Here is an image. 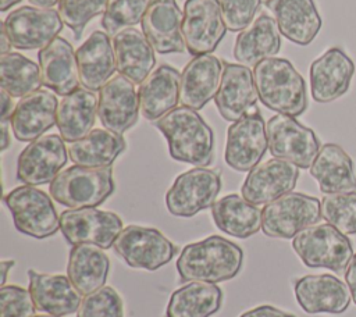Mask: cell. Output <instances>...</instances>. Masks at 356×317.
Segmentation results:
<instances>
[{
	"label": "cell",
	"mask_w": 356,
	"mask_h": 317,
	"mask_svg": "<svg viewBox=\"0 0 356 317\" xmlns=\"http://www.w3.org/2000/svg\"><path fill=\"white\" fill-rule=\"evenodd\" d=\"M243 263L242 249L220 235L207 236L185 245L177 260V271L182 282H222L234 278Z\"/></svg>",
	"instance_id": "1"
},
{
	"label": "cell",
	"mask_w": 356,
	"mask_h": 317,
	"mask_svg": "<svg viewBox=\"0 0 356 317\" xmlns=\"http://www.w3.org/2000/svg\"><path fill=\"white\" fill-rule=\"evenodd\" d=\"M156 128L168 143L174 160L206 167L213 160L214 133L200 114L189 107H175L157 121Z\"/></svg>",
	"instance_id": "2"
},
{
	"label": "cell",
	"mask_w": 356,
	"mask_h": 317,
	"mask_svg": "<svg viewBox=\"0 0 356 317\" xmlns=\"http://www.w3.org/2000/svg\"><path fill=\"white\" fill-rule=\"evenodd\" d=\"M253 79L259 100L278 114L298 117L307 108L303 76L291 61L270 57L254 65Z\"/></svg>",
	"instance_id": "3"
},
{
	"label": "cell",
	"mask_w": 356,
	"mask_h": 317,
	"mask_svg": "<svg viewBox=\"0 0 356 317\" xmlns=\"http://www.w3.org/2000/svg\"><path fill=\"white\" fill-rule=\"evenodd\" d=\"M49 192L57 203L70 209L96 207L114 192L113 168L71 165L50 182Z\"/></svg>",
	"instance_id": "4"
},
{
	"label": "cell",
	"mask_w": 356,
	"mask_h": 317,
	"mask_svg": "<svg viewBox=\"0 0 356 317\" xmlns=\"http://www.w3.org/2000/svg\"><path fill=\"white\" fill-rule=\"evenodd\" d=\"M292 247L305 266L323 267L334 273H345L353 257L348 236L328 222L310 225L298 232L292 239Z\"/></svg>",
	"instance_id": "5"
},
{
	"label": "cell",
	"mask_w": 356,
	"mask_h": 317,
	"mask_svg": "<svg viewBox=\"0 0 356 317\" xmlns=\"http://www.w3.org/2000/svg\"><path fill=\"white\" fill-rule=\"evenodd\" d=\"M321 202L299 192H289L261 210V231L270 238L291 239L321 220Z\"/></svg>",
	"instance_id": "6"
},
{
	"label": "cell",
	"mask_w": 356,
	"mask_h": 317,
	"mask_svg": "<svg viewBox=\"0 0 356 317\" xmlns=\"http://www.w3.org/2000/svg\"><path fill=\"white\" fill-rule=\"evenodd\" d=\"M15 228L32 238L44 239L60 229V217L50 196L33 185H21L4 196Z\"/></svg>",
	"instance_id": "7"
},
{
	"label": "cell",
	"mask_w": 356,
	"mask_h": 317,
	"mask_svg": "<svg viewBox=\"0 0 356 317\" xmlns=\"http://www.w3.org/2000/svg\"><path fill=\"white\" fill-rule=\"evenodd\" d=\"M220 189L221 177L218 171L195 167L179 174L167 190V210L177 217H193L216 203Z\"/></svg>",
	"instance_id": "8"
},
{
	"label": "cell",
	"mask_w": 356,
	"mask_h": 317,
	"mask_svg": "<svg viewBox=\"0 0 356 317\" xmlns=\"http://www.w3.org/2000/svg\"><path fill=\"white\" fill-rule=\"evenodd\" d=\"M114 250L129 267L154 271L172 260L177 246L156 228L128 225L117 236Z\"/></svg>",
	"instance_id": "9"
},
{
	"label": "cell",
	"mask_w": 356,
	"mask_h": 317,
	"mask_svg": "<svg viewBox=\"0 0 356 317\" xmlns=\"http://www.w3.org/2000/svg\"><path fill=\"white\" fill-rule=\"evenodd\" d=\"M266 129L273 157L291 161L299 168L312 167L321 147L313 129L285 114L273 115L267 121Z\"/></svg>",
	"instance_id": "10"
},
{
	"label": "cell",
	"mask_w": 356,
	"mask_h": 317,
	"mask_svg": "<svg viewBox=\"0 0 356 317\" xmlns=\"http://www.w3.org/2000/svg\"><path fill=\"white\" fill-rule=\"evenodd\" d=\"M124 229L118 214L96 207L64 210L60 214V231L70 245L90 243L102 249L114 246Z\"/></svg>",
	"instance_id": "11"
},
{
	"label": "cell",
	"mask_w": 356,
	"mask_h": 317,
	"mask_svg": "<svg viewBox=\"0 0 356 317\" xmlns=\"http://www.w3.org/2000/svg\"><path fill=\"white\" fill-rule=\"evenodd\" d=\"M63 21L58 11L22 6L13 10L1 26L6 29L13 47L22 50L43 49L61 32Z\"/></svg>",
	"instance_id": "12"
},
{
	"label": "cell",
	"mask_w": 356,
	"mask_h": 317,
	"mask_svg": "<svg viewBox=\"0 0 356 317\" xmlns=\"http://www.w3.org/2000/svg\"><path fill=\"white\" fill-rule=\"evenodd\" d=\"M225 22L218 0H186L182 33L189 54L200 56L217 49L225 36Z\"/></svg>",
	"instance_id": "13"
},
{
	"label": "cell",
	"mask_w": 356,
	"mask_h": 317,
	"mask_svg": "<svg viewBox=\"0 0 356 317\" xmlns=\"http://www.w3.org/2000/svg\"><path fill=\"white\" fill-rule=\"evenodd\" d=\"M65 140L56 135H44L32 140L18 156L17 178L26 185L50 184L67 164Z\"/></svg>",
	"instance_id": "14"
},
{
	"label": "cell",
	"mask_w": 356,
	"mask_h": 317,
	"mask_svg": "<svg viewBox=\"0 0 356 317\" xmlns=\"http://www.w3.org/2000/svg\"><path fill=\"white\" fill-rule=\"evenodd\" d=\"M267 147V129L261 114H246L228 127L224 158L236 171H250L260 163Z\"/></svg>",
	"instance_id": "15"
},
{
	"label": "cell",
	"mask_w": 356,
	"mask_h": 317,
	"mask_svg": "<svg viewBox=\"0 0 356 317\" xmlns=\"http://www.w3.org/2000/svg\"><path fill=\"white\" fill-rule=\"evenodd\" d=\"M299 178V167L282 158H270L253 167L245 178L241 193L253 204H267L292 192Z\"/></svg>",
	"instance_id": "16"
},
{
	"label": "cell",
	"mask_w": 356,
	"mask_h": 317,
	"mask_svg": "<svg viewBox=\"0 0 356 317\" xmlns=\"http://www.w3.org/2000/svg\"><path fill=\"white\" fill-rule=\"evenodd\" d=\"M353 74V60L338 46L328 49L310 65L312 97L317 103L339 99L349 90Z\"/></svg>",
	"instance_id": "17"
},
{
	"label": "cell",
	"mask_w": 356,
	"mask_h": 317,
	"mask_svg": "<svg viewBox=\"0 0 356 317\" xmlns=\"http://www.w3.org/2000/svg\"><path fill=\"white\" fill-rule=\"evenodd\" d=\"M139 110L135 83L124 75H114L100 89L97 117L106 129L122 135L136 124Z\"/></svg>",
	"instance_id": "18"
},
{
	"label": "cell",
	"mask_w": 356,
	"mask_h": 317,
	"mask_svg": "<svg viewBox=\"0 0 356 317\" xmlns=\"http://www.w3.org/2000/svg\"><path fill=\"white\" fill-rule=\"evenodd\" d=\"M184 13L175 0H149L142 19V31L153 49L160 54L182 53Z\"/></svg>",
	"instance_id": "19"
},
{
	"label": "cell",
	"mask_w": 356,
	"mask_h": 317,
	"mask_svg": "<svg viewBox=\"0 0 356 317\" xmlns=\"http://www.w3.org/2000/svg\"><path fill=\"white\" fill-rule=\"evenodd\" d=\"M295 298L309 314H341L350 304V291L339 278L331 274L305 275L295 281Z\"/></svg>",
	"instance_id": "20"
},
{
	"label": "cell",
	"mask_w": 356,
	"mask_h": 317,
	"mask_svg": "<svg viewBox=\"0 0 356 317\" xmlns=\"http://www.w3.org/2000/svg\"><path fill=\"white\" fill-rule=\"evenodd\" d=\"M257 99L253 71L243 64L224 63L221 82L214 97L220 115L235 122L248 114Z\"/></svg>",
	"instance_id": "21"
},
{
	"label": "cell",
	"mask_w": 356,
	"mask_h": 317,
	"mask_svg": "<svg viewBox=\"0 0 356 317\" xmlns=\"http://www.w3.org/2000/svg\"><path fill=\"white\" fill-rule=\"evenodd\" d=\"M222 75L221 61L211 53L195 56L184 68L179 82L182 106L200 110L216 97Z\"/></svg>",
	"instance_id": "22"
},
{
	"label": "cell",
	"mask_w": 356,
	"mask_h": 317,
	"mask_svg": "<svg viewBox=\"0 0 356 317\" xmlns=\"http://www.w3.org/2000/svg\"><path fill=\"white\" fill-rule=\"evenodd\" d=\"M58 101L49 90H36L24 96L14 108L10 124L19 142H32L40 138L57 122Z\"/></svg>",
	"instance_id": "23"
},
{
	"label": "cell",
	"mask_w": 356,
	"mask_h": 317,
	"mask_svg": "<svg viewBox=\"0 0 356 317\" xmlns=\"http://www.w3.org/2000/svg\"><path fill=\"white\" fill-rule=\"evenodd\" d=\"M28 278L29 292L39 311L56 317L70 316L78 311L82 302L81 293L68 275L43 274L29 268Z\"/></svg>",
	"instance_id": "24"
},
{
	"label": "cell",
	"mask_w": 356,
	"mask_h": 317,
	"mask_svg": "<svg viewBox=\"0 0 356 317\" xmlns=\"http://www.w3.org/2000/svg\"><path fill=\"white\" fill-rule=\"evenodd\" d=\"M42 83L56 95L65 96L81 82L76 51L64 38L57 36L38 54Z\"/></svg>",
	"instance_id": "25"
},
{
	"label": "cell",
	"mask_w": 356,
	"mask_h": 317,
	"mask_svg": "<svg viewBox=\"0 0 356 317\" xmlns=\"http://www.w3.org/2000/svg\"><path fill=\"white\" fill-rule=\"evenodd\" d=\"M281 35L299 46L310 44L321 29V17L314 0H267Z\"/></svg>",
	"instance_id": "26"
},
{
	"label": "cell",
	"mask_w": 356,
	"mask_h": 317,
	"mask_svg": "<svg viewBox=\"0 0 356 317\" xmlns=\"http://www.w3.org/2000/svg\"><path fill=\"white\" fill-rule=\"evenodd\" d=\"M76 60L82 86L93 92L102 89L117 70L114 46L108 35L102 31L92 32L78 47Z\"/></svg>",
	"instance_id": "27"
},
{
	"label": "cell",
	"mask_w": 356,
	"mask_h": 317,
	"mask_svg": "<svg viewBox=\"0 0 356 317\" xmlns=\"http://www.w3.org/2000/svg\"><path fill=\"white\" fill-rule=\"evenodd\" d=\"M179 82L181 74L171 65L163 64L153 70L138 89L142 115L157 121L174 110L179 100Z\"/></svg>",
	"instance_id": "28"
},
{
	"label": "cell",
	"mask_w": 356,
	"mask_h": 317,
	"mask_svg": "<svg viewBox=\"0 0 356 317\" xmlns=\"http://www.w3.org/2000/svg\"><path fill=\"white\" fill-rule=\"evenodd\" d=\"M310 175L325 195L356 192L353 160L337 143H325L320 147L310 167Z\"/></svg>",
	"instance_id": "29"
},
{
	"label": "cell",
	"mask_w": 356,
	"mask_h": 317,
	"mask_svg": "<svg viewBox=\"0 0 356 317\" xmlns=\"http://www.w3.org/2000/svg\"><path fill=\"white\" fill-rule=\"evenodd\" d=\"M281 49V32L274 17L260 14L236 38L234 57L243 65H257Z\"/></svg>",
	"instance_id": "30"
},
{
	"label": "cell",
	"mask_w": 356,
	"mask_h": 317,
	"mask_svg": "<svg viewBox=\"0 0 356 317\" xmlns=\"http://www.w3.org/2000/svg\"><path fill=\"white\" fill-rule=\"evenodd\" d=\"M117 70L134 83H142L156 64L154 49L140 31L128 28L113 39Z\"/></svg>",
	"instance_id": "31"
},
{
	"label": "cell",
	"mask_w": 356,
	"mask_h": 317,
	"mask_svg": "<svg viewBox=\"0 0 356 317\" xmlns=\"http://www.w3.org/2000/svg\"><path fill=\"white\" fill-rule=\"evenodd\" d=\"M97 103L93 90L78 88L63 96L57 107V128L65 142H75L85 138L93 128Z\"/></svg>",
	"instance_id": "32"
},
{
	"label": "cell",
	"mask_w": 356,
	"mask_h": 317,
	"mask_svg": "<svg viewBox=\"0 0 356 317\" xmlns=\"http://www.w3.org/2000/svg\"><path fill=\"white\" fill-rule=\"evenodd\" d=\"M110 271V259L102 247L90 243L74 245L70 250L67 275L81 295H89L104 286Z\"/></svg>",
	"instance_id": "33"
},
{
	"label": "cell",
	"mask_w": 356,
	"mask_h": 317,
	"mask_svg": "<svg viewBox=\"0 0 356 317\" xmlns=\"http://www.w3.org/2000/svg\"><path fill=\"white\" fill-rule=\"evenodd\" d=\"M214 224L235 238H249L261 229V210L236 193L227 195L211 206Z\"/></svg>",
	"instance_id": "34"
},
{
	"label": "cell",
	"mask_w": 356,
	"mask_h": 317,
	"mask_svg": "<svg viewBox=\"0 0 356 317\" xmlns=\"http://www.w3.org/2000/svg\"><path fill=\"white\" fill-rule=\"evenodd\" d=\"M222 291L218 285L191 281L175 289L165 309V317H210L220 310Z\"/></svg>",
	"instance_id": "35"
},
{
	"label": "cell",
	"mask_w": 356,
	"mask_h": 317,
	"mask_svg": "<svg viewBox=\"0 0 356 317\" xmlns=\"http://www.w3.org/2000/svg\"><path fill=\"white\" fill-rule=\"evenodd\" d=\"M122 135L108 129H92L85 138L70 143L68 154L72 163L83 167H111L125 150Z\"/></svg>",
	"instance_id": "36"
},
{
	"label": "cell",
	"mask_w": 356,
	"mask_h": 317,
	"mask_svg": "<svg viewBox=\"0 0 356 317\" xmlns=\"http://www.w3.org/2000/svg\"><path fill=\"white\" fill-rule=\"evenodd\" d=\"M0 78L1 89L13 97H24L42 85L39 65L15 51L0 56Z\"/></svg>",
	"instance_id": "37"
},
{
	"label": "cell",
	"mask_w": 356,
	"mask_h": 317,
	"mask_svg": "<svg viewBox=\"0 0 356 317\" xmlns=\"http://www.w3.org/2000/svg\"><path fill=\"white\" fill-rule=\"evenodd\" d=\"M321 217L345 235L356 234V192L325 195Z\"/></svg>",
	"instance_id": "38"
},
{
	"label": "cell",
	"mask_w": 356,
	"mask_h": 317,
	"mask_svg": "<svg viewBox=\"0 0 356 317\" xmlns=\"http://www.w3.org/2000/svg\"><path fill=\"white\" fill-rule=\"evenodd\" d=\"M149 0H110L102 17L106 33L117 35L125 28L142 22Z\"/></svg>",
	"instance_id": "39"
},
{
	"label": "cell",
	"mask_w": 356,
	"mask_h": 317,
	"mask_svg": "<svg viewBox=\"0 0 356 317\" xmlns=\"http://www.w3.org/2000/svg\"><path fill=\"white\" fill-rule=\"evenodd\" d=\"M108 3L110 0H60L58 14L61 21L72 29L78 39L86 24L92 18L104 13Z\"/></svg>",
	"instance_id": "40"
},
{
	"label": "cell",
	"mask_w": 356,
	"mask_h": 317,
	"mask_svg": "<svg viewBox=\"0 0 356 317\" xmlns=\"http://www.w3.org/2000/svg\"><path fill=\"white\" fill-rule=\"evenodd\" d=\"M76 317H124V302L114 288L102 286L82 299Z\"/></svg>",
	"instance_id": "41"
},
{
	"label": "cell",
	"mask_w": 356,
	"mask_h": 317,
	"mask_svg": "<svg viewBox=\"0 0 356 317\" xmlns=\"http://www.w3.org/2000/svg\"><path fill=\"white\" fill-rule=\"evenodd\" d=\"M0 317H33L36 306L29 289L18 285L0 288Z\"/></svg>",
	"instance_id": "42"
},
{
	"label": "cell",
	"mask_w": 356,
	"mask_h": 317,
	"mask_svg": "<svg viewBox=\"0 0 356 317\" xmlns=\"http://www.w3.org/2000/svg\"><path fill=\"white\" fill-rule=\"evenodd\" d=\"M228 31H243L252 24L261 0H218Z\"/></svg>",
	"instance_id": "43"
},
{
	"label": "cell",
	"mask_w": 356,
	"mask_h": 317,
	"mask_svg": "<svg viewBox=\"0 0 356 317\" xmlns=\"http://www.w3.org/2000/svg\"><path fill=\"white\" fill-rule=\"evenodd\" d=\"M239 317H295V316L284 310H280L271 304H260V306H256L254 309H250L242 313Z\"/></svg>",
	"instance_id": "44"
},
{
	"label": "cell",
	"mask_w": 356,
	"mask_h": 317,
	"mask_svg": "<svg viewBox=\"0 0 356 317\" xmlns=\"http://www.w3.org/2000/svg\"><path fill=\"white\" fill-rule=\"evenodd\" d=\"M345 281H346V285L350 291V295H352V299L353 302L356 303V253L353 254L346 271H345Z\"/></svg>",
	"instance_id": "45"
},
{
	"label": "cell",
	"mask_w": 356,
	"mask_h": 317,
	"mask_svg": "<svg viewBox=\"0 0 356 317\" xmlns=\"http://www.w3.org/2000/svg\"><path fill=\"white\" fill-rule=\"evenodd\" d=\"M0 97H1V121H8L11 120V115L14 113V104H13V96L6 92L4 89H1L0 92Z\"/></svg>",
	"instance_id": "46"
},
{
	"label": "cell",
	"mask_w": 356,
	"mask_h": 317,
	"mask_svg": "<svg viewBox=\"0 0 356 317\" xmlns=\"http://www.w3.org/2000/svg\"><path fill=\"white\" fill-rule=\"evenodd\" d=\"M11 47H13L11 40H10V38H8L7 32H6V29L1 26V33H0V51H1V54L10 53V49H11Z\"/></svg>",
	"instance_id": "47"
},
{
	"label": "cell",
	"mask_w": 356,
	"mask_h": 317,
	"mask_svg": "<svg viewBox=\"0 0 356 317\" xmlns=\"http://www.w3.org/2000/svg\"><path fill=\"white\" fill-rule=\"evenodd\" d=\"M14 264H15L14 260H3V261L0 263V268H1V279H0V282H1V286L6 285L7 274H8V271L14 267Z\"/></svg>",
	"instance_id": "48"
},
{
	"label": "cell",
	"mask_w": 356,
	"mask_h": 317,
	"mask_svg": "<svg viewBox=\"0 0 356 317\" xmlns=\"http://www.w3.org/2000/svg\"><path fill=\"white\" fill-rule=\"evenodd\" d=\"M1 150L4 152L10 146V132H8V121H1Z\"/></svg>",
	"instance_id": "49"
},
{
	"label": "cell",
	"mask_w": 356,
	"mask_h": 317,
	"mask_svg": "<svg viewBox=\"0 0 356 317\" xmlns=\"http://www.w3.org/2000/svg\"><path fill=\"white\" fill-rule=\"evenodd\" d=\"M28 1L33 7H39V8H51L53 6L60 3V0H28Z\"/></svg>",
	"instance_id": "50"
},
{
	"label": "cell",
	"mask_w": 356,
	"mask_h": 317,
	"mask_svg": "<svg viewBox=\"0 0 356 317\" xmlns=\"http://www.w3.org/2000/svg\"><path fill=\"white\" fill-rule=\"evenodd\" d=\"M21 0H0V10L1 11H7L10 10L13 6L18 4Z\"/></svg>",
	"instance_id": "51"
},
{
	"label": "cell",
	"mask_w": 356,
	"mask_h": 317,
	"mask_svg": "<svg viewBox=\"0 0 356 317\" xmlns=\"http://www.w3.org/2000/svg\"><path fill=\"white\" fill-rule=\"evenodd\" d=\"M33 317H56V316H50V314H47V316H33Z\"/></svg>",
	"instance_id": "52"
}]
</instances>
